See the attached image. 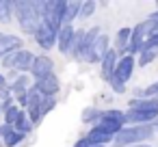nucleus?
<instances>
[{
    "mask_svg": "<svg viewBox=\"0 0 158 147\" xmlns=\"http://www.w3.org/2000/svg\"><path fill=\"white\" fill-rule=\"evenodd\" d=\"M15 20H18V26L24 35L28 37H35L41 20L37 15V2L35 0H18L15 2Z\"/></svg>",
    "mask_w": 158,
    "mask_h": 147,
    "instance_id": "f257e3e1",
    "label": "nucleus"
},
{
    "mask_svg": "<svg viewBox=\"0 0 158 147\" xmlns=\"http://www.w3.org/2000/svg\"><path fill=\"white\" fill-rule=\"evenodd\" d=\"M154 123L149 125H126L117 136H115V147H136L143 145V141L154 136Z\"/></svg>",
    "mask_w": 158,
    "mask_h": 147,
    "instance_id": "f03ea898",
    "label": "nucleus"
},
{
    "mask_svg": "<svg viewBox=\"0 0 158 147\" xmlns=\"http://www.w3.org/2000/svg\"><path fill=\"white\" fill-rule=\"evenodd\" d=\"M65 13H67V2L65 0H48V7H46V20L52 28L61 31L65 26Z\"/></svg>",
    "mask_w": 158,
    "mask_h": 147,
    "instance_id": "7ed1b4c3",
    "label": "nucleus"
},
{
    "mask_svg": "<svg viewBox=\"0 0 158 147\" xmlns=\"http://www.w3.org/2000/svg\"><path fill=\"white\" fill-rule=\"evenodd\" d=\"M33 39H35V43H37L41 50H52V48L59 43V31L52 28L48 22H41Z\"/></svg>",
    "mask_w": 158,
    "mask_h": 147,
    "instance_id": "20e7f679",
    "label": "nucleus"
},
{
    "mask_svg": "<svg viewBox=\"0 0 158 147\" xmlns=\"http://www.w3.org/2000/svg\"><path fill=\"white\" fill-rule=\"evenodd\" d=\"M50 74H54V61H52L48 54H37L35 65H33V69H31L33 80H41V78H46V76H50Z\"/></svg>",
    "mask_w": 158,
    "mask_h": 147,
    "instance_id": "39448f33",
    "label": "nucleus"
},
{
    "mask_svg": "<svg viewBox=\"0 0 158 147\" xmlns=\"http://www.w3.org/2000/svg\"><path fill=\"white\" fill-rule=\"evenodd\" d=\"M35 89L46 97H56V93L61 91V80L56 74H50L41 80H35Z\"/></svg>",
    "mask_w": 158,
    "mask_h": 147,
    "instance_id": "423d86ee",
    "label": "nucleus"
},
{
    "mask_svg": "<svg viewBox=\"0 0 158 147\" xmlns=\"http://www.w3.org/2000/svg\"><path fill=\"white\" fill-rule=\"evenodd\" d=\"M134 67H136V59L134 56H130V54L121 56L119 63H117V69H115V78L113 80H119V82L126 84L130 80V76L134 74Z\"/></svg>",
    "mask_w": 158,
    "mask_h": 147,
    "instance_id": "0eeeda50",
    "label": "nucleus"
},
{
    "mask_svg": "<svg viewBox=\"0 0 158 147\" xmlns=\"http://www.w3.org/2000/svg\"><path fill=\"white\" fill-rule=\"evenodd\" d=\"M74 39H76V28L74 24H65L61 31H59V52L61 54H72V46H74Z\"/></svg>",
    "mask_w": 158,
    "mask_h": 147,
    "instance_id": "6e6552de",
    "label": "nucleus"
},
{
    "mask_svg": "<svg viewBox=\"0 0 158 147\" xmlns=\"http://www.w3.org/2000/svg\"><path fill=\"white\" fill-rule=\"evenodd\" d=\"M100 35H102V28H100V26H91V28H87L85 39H82V43H80V59H78V61H89L91 50H93V43L98 41Z\"/></svg>",
    "mask_w": 158,
    "mask_h": 147,
    "instance_id": "1a4fd4ad",
    "label": "nucleus"
},
{
    "mask_svg": "<svg viewBox=\"0 0 158 147\" xmlns=\"http://www.w3.org/2000/svg\"><path fill=\"white\" fill-rule=\"evenodd\" d=\"M110 50H113V48H110V37H108L106 33H102V35L98 37V41L93 43V50H91V56H89L87 63H102V59H104Z\"/></svg>",
    "mask_w": 158,
    "mask_h": 147,
    "instance_id": "9d476101",
    "label": "nucleus"
},
{
    "mask_svg": "<svg viewBox=\"0 0 158 147\" xmlns=\"http://www.w3.org/2000/svg\"><path fill=\"white\" fill-rule=\"evenodd\" d=\"M119 54H117V50H110L104 59H102V63H100V74H102V78L110 84V80L115 78V69H117V63H119Z\"/></svg>",
    "mask_w": 158,
    "mask_h": 147,
    "instance_id": "9b49d317",
    "label": "nucleus"
},
{
    "mask_svg": "<svg viewBox=\"0 0 158 147\" xmlns=\"http://www.w3.org/2000/svg\"><path fill=\"white\" fill-rule=\"evenodd\" d=\"M18 50H24V41H22V37L5 33V35H2V39H0V61H2L7 54L18 52Z\"/></svg>",
    "mask_w": 158,
    "mask_h": 147,
    "instance_id": "f8f14e48",
    "label": "nucleus"
},
{
    "mask_svg": "<svg viewBox=\"0 0 158 147\" xmlns=\"http://www.w3.org/2000/svg\"><path fill=\"white\" fill-rule=\"evenodd\" d=\"M158 119V112H139L126 110V125H149Z\"/></svg>",
    "mask_w": 158,
    "mask_h": 147,
    "instance_id": "ddd939ff",
    "label": "nucleus"
},
{
    "mask_svg": "<svg viewBox=\"0 0 158 147\" xmlns=\"http://www.w3.org/2000/svg\"><path fill=\"white\" fill-rule=\"evenodd\" d=\"M85 138H87L91 145H95V147H106L108 143H115V136H113V134H106V132L100 130L98 125H93V128L85 134Z\"/></svg>",
    "mask_w": 158,
    "mask_h": 147,
    "instance_id": "4468645a",
    "label": "nucleus"
},
{
    "mask_svg": "<svg viewBox=\"0 0 158 147\" xmlns=\"http://www.w3.org/2000/svg\"><path fill=\"white\" fill-rule=\"evenodd\" d=\"M128 110L139 112H158V97H143V100H130Z\"/></svg>",
    "mask_w": 158,
    "mask_h": 147,
    "instance_id": "2eb2a0df",
    "label": "nucleus"
},
{
    "mask_svg": "<svg viewBox=\"0 0 158 147\" xmlns=\"http://www.w3.org/2000/svg\"><path fill=\"white\" fill-rule=\"evenodd\" d=\"M130 39H132V28H119L117 35H115V41H113V50H117L119 56H126Z\"/></svg>",
    "mask_w": 158,
    "mask_h": 147,
    "instance_id": "dca6fc26",
    "label": "nucleus"
},
{
    "mask_svg": "<svg viewBox=\"0 0 158 147\" xmlns=\"http://www.w3.org/2000/svg\"><path fill=\"white\" fill-rule=\"evenodd\" d=\"M35 54L31 52V50H20L18 52V63H15V69L20 71V74H31V69H33V65H35Z\"/></svg>",
    "mask_w": 158,
    "mask_h": 147,
    "instance_id": "f3484780",
    "label": "nucleus"
},
{
    "mask_svg": "<svg viewBox=\"0 0 158 147\" xmlns=\"http://www.w3.org/2000/svg\"><path fill=\"white\" fill-rule=\"evenodd\" d=\"M26 141V134L18 132L13 125H5V136H2V145L5 147H18Z\"/></svg>",
    "mask_w": 158,
    "mask_h": 147,
    "instance_id": "a211bd4d",
    "label": "nucleus"
},
{
    "mask_svg": "<svg viewBox=\"0 0 158 147\" xmlns=\"http://www.w3.org/2000/svg\"><path fill=\"white\" fill-rule=\"evenodd\" d=\"M31 78H33L31 74H20V78L9 87V89H11V93H13L15 97H18V95H22V93H28V89L35 84V80H31Z\"/></svg>",
    "mask_w": 158,
    "mask_h": 147,
    "instance_id": "6ab92c4d",
    "label": "nucleus"
},
{
    "mask_svg": "<svg viewBox=\"0 0 158 147\" xmlns=\"http://www.w3.org/2000/svg\"><path fill=\"white\" fill-rule=\"evenodd\" d=\"M100 119H102V110L98 106H89L82 110V123H91V128H93L100 123Z\"/></svg>",
    "mask_w": 158,
    "mask_h": 147,
    "instance_id": "aec40b11",
    "label": "nucleus"
},
{
    "mask_svg": "<svg viewBox=\"0 0 158 147\" xmlns=\"http://www.w3.org/2000/svg\"><path fill=\"white\" fill-rule=\"evenodd\" d=\"M13 128H15L18 132H22V134H26V136H28V134L33 132V128H35V125H33V121H31V117H28V112H26V110H22V115H20V119L15 121V125H13Z\"/></svg>",
    "mask_w": 158,
    "mask_h": 147,
    "instance_id": "412c9836",
    "label": "nucleus"
},
{
    "mask_svg": "<svg viewBox=\"0 0 158 147\" xmlns=\"http://www.w3.org/2000/svg\"><path fill=\"white\" fill-rule=\"evenodd\" d=\"M80 7H82V2H78V0H72V2H67L65 24H74V20H78V18H80Z\"/></svg>",
    "mask_w": 158,
    "mask_h": 147,
    "instance_id": "4be33fe9",
    "label": "nucleus"
},
{
    "mask_svg": "<svg viewBox=\"0 0 158 147\" xmlns=\"http://www.w3.org/2000/svg\"><path fill=\"white\" fill-rule=\"evenodd\" d=\"M20 115H22V108L15 104V106H11V108H7V110H5L2 123H5V125H15V121L20 119Z\"/></svg>",
    "mask_w": 158,
    "mask_h": 147,
    "instance_id": "5701e85b",
    "label": "nucleus"
},
{
    "mask_svg": "<svg viewBox=\"0 0 158 147\" xmlns=\"http://www.w3.org/2000/svg\"><path fill=\"white\" fill-rule=\"evenodd\" d=\"M158 59V50H143L141 54H139V61H136V65L139 67H147L152 61H156Z\"/></svg>",
    "mask_w": 158,
    "mask_h": 147,
    "instance_id": "b1692460",
    "label": "nucleus"
},
{
    "mask_svg": "<svg viewBox=\"0 0 158 147\" xmlns=\"http://www.w3.org/2000/svg\"><path fill=\"white\" fill-rule=\"evenodd\" d=\"M95 9H98V2H95V0H85L82 7H80V20L91 18V15L95 13Z\"/></svg>",
    "mask_w": 158,
    "mask_h": 147,
    "instance_id": "393cba45",
    "label": "nucleus"
},
{
    "mask_svg": "<svg viewBox=\"0 0 158 147\" xmlns=\"http://www.w3.org/2000/svg\"><path fill=\"white\" fill-rule=\"evenodd\" d=\"M20 52V50H18ZM18 52H11V54H7L2 61H0V67H5L7 71L9 69H15V63H18Z\"/></svg>",
    "mask_w": 158,
    "mask_h": 147,
    "instance_id": "a878e982",
    "label": "nucleus"
},
{
    "mask_svg": "<svg viewBox=\"0 0 158 147\" xmlns=\"http://www.w3.org/2000/svg\"><path fill=\"white\" fill-rule=\"evenodd\" d=\"M26 112H28V117H31V121H33V125L37 128V125L41 123V119H44V112H41V106H33V108H28Z\"/></svg>",
    "mask_w": 158,
    "mask_h": 147,
    "instance_id": "bb28decb",
    "label": "nucleus"
},
{
    "mask_svg": "<svg viewBox=\"0 0 158 147\" xmlns=\"http://www.w3.org/2000/svg\"><path fill=\"white\" fill-rule=\"evenodd\" d=\"M56 102H59L56 97H44V102H41V112H44V117L56 108Z\"/></svg>",
    "mask_w": 158,
    "mask_h": 147,
    "instance_id": "cd10ccee",
    "label": "nucleus"
},
{
    "mask_svg": "<svg viewBox=\"0 0 158 147\" xmlns=\"http://www.w3.org/2000/svg\"><path fill=\"white\" fill-rule=\"evenodd\" d=\"M110 89H113V93H126V84L123 82H119V80H110Z\"/></svg>",
    "mask_w": 158,
    "mask_h": 147,
    "instance_id": "c85d7f7f",
    "label": "nucleus"
},
{
    "mask_svg": "<svg viewBox=\"0 0 158 147\" xmlns=\"http://www.w3.org/2000/svg\"><path fill=\"white\" fill-rule=\"evenodd\" d=\"M5 89H9V80H7V76L0 71V91H5Z\"/></svg>",
    "mask_w": 158,
    "mask_h": 147,
    "instance_id": "c756f323",
    "label": "nucleus"
},
{
    "mask_svg": "<svg viewBox=\"0 0 158 147\" xmlns=\"http://www.w3.org/2000/svg\"><path fill=\"white\" fill-rule=\"evenodd\" d=\"M2 136H5V123L0 121V141H2Z\"/></svg>",
    "mask_w": 158,
    "mask_h": 147,
    "instance_id": "7c9ffc66",
    "label": "nucleus"
},
{
    "mask_svg": "<svg viewBox=\"0 0 158 147\" xmlns=\"http://www.w3.org/2000/svg\"><path fill=\"white\" fill-rule=\"evenodd\" d=\"M0 117H5V108H2V102H0Z\"/></svg>",
    "mask_w": 158,
    "mask_h": 147,
    "instance_id": "2f4dec72",
    "label": "nucleus"
},
{
    "mask_svg": "<svg viewBox=\"0 0 158 147\" xmlns=\"http://www.w3.org/2000/svg\"><path fill=\"white\" fill-rule=\"evenodd\" d=\"M154 130H156V132H158V119H156V121H154Z\"/></svg>",
    "mask_w": 158,
    "mask_h": 147,
    "instance_id": "473e14b6",
    "label": "nucleus"
},
{
    "mask_svg": "<svg viewBox=\"0 0 158 147\" xmlns=\"http://www.w3.org/2000/svg\"><path fill=\"white\" fill-rule=\"evenodd\" d=\"M136 147H149V145H136Z\"/></svg>",
    "mask_w": 158,
    "mask_h": 147,
    "instance_id": "72a5a7b5",
    "label": "nucleus"
},
{
    "mask_svg": "<svg viewBox=\"0 0 158 147\" xmlns=\"http://www.w3.org/2000/svg\"><path fill=\"white\" fill-rule=\"evenodd\" d=\"M2 35H5V33H0V39H2Z\"/></svg>",
    "mask_w": 158,
    "mask_h": 147,
    "instance_id": "f704fd0d",
    "label": "nucleus"
}]
</instances>
